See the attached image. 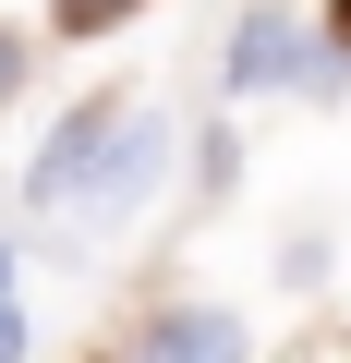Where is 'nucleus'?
Instances as JSON below:
<instances>
[{"label":"nucleus","instance_id":"nucleus-1","mask_svg":"<svg viewBox=\"0 0 351 363\" xmlns=\"http://www.w3.org/2000/svg\"><path fill=\"white\" fill-rule=\"evenodd\" d=\"M121 121H133V97H85V109L37 145V169H25V206H37V218H85V206H97V169H109Z\"/></svg>","mask_w":351,"mask_h":363},{"label":"nucleus","instance_id":"nucleus-2","mask_svg":"<svg viewBox=\"0 0 351 363\" xmlns=\"http://www.w3.org/2000/svg\"><path fill=\"white\" fill-rule=\"evenodd\" d=\"M169 157H182L169 109H145V97H133V121H121V145H109V169H97V206H85L73 230H121V218H133V206L157 194V169H169Z\"/></svg>","mask_w":351,"mask_h":363},{"label":"nucleus","instance_id":"nucleus-3","mask_svg":"<svg viewBox=\"0 0 351 363\" xmlns=\"http://www.w3.org/2000/svg\"><path fill=\"white\" fill-rule=\"evenodd\" d=\"M218 73H230V97H267V85H291V97H303L315 37L291 25V0H255V13L230 25V61H218Z\"/></svg>","mask_w":351,"mask_h":363},{"label":"nucleus","instance_id":"nucleus-9","mask_svg":"<svg viewBox=\"0 0 351 363\" xmlns=\"http://www.w3.org/2000/svg\"><path fill=\"white\" fill-rule=\"evenodd\" d=\"M327 13H339V37H351V0H327Z\"/></svg>","mask_w":351,"mask_h":363},{"label":"nucleus","instance_id":"nucleus-8","mask_svg":"<svg viewBox=\"0 0 351 363\" xmlns=\"http://www.w3.org/2000/svg\"><path fill=\"white\" fill-rule=\"evenodd\" d=\"M25 85V37H0V97H13Z\"/></svg>","mask_w":351,"mask_h":363},{"label":"nucleus","instance_id":"nucleus-6","mask_svg":"<svg viewBox=\"0 0 351 363\" xmlns=\"http://www.w3.org/2000/svg\"><path fill=\"white\" fill-rule=\"evenodd\" d=\"M230 182H243V145L230 133H194V194H230Z\"/></svg>","mask_w":351,"mask_h":363},{"label":"nucleus","instance_id":"nucleus-4","mask_svg":"<svg viewBox=\"0 0 351 363\" xmlns=\"http://www.w3.org/2000/svg\"><path fill=\"white\" fill-rule=\"evenodd\" d=\"M133 363H255V327L230 303H157L145 339H133Z\"/></svg>","mask_w":351,"mask_h":363},{"label":"nucleus","instance_id":"nucleus-7","mask_svg":"<svg viewBox=\"0 0 351 363\" xmlns=\"http://www.w3.org/2000/svg\"><path fill=\"white\" fill-rule=\"evenodd\" d=\"M0 363H25V303H13V242H0Z\"/></svg>","mask_w":351,"mask_h":363},{"label":"nucleus","instance_id":"nucleus-5","mask_svg":"<svg viewBox=\"0 0 351 363\" xmlns=\"http://www.w3.org/2000/svg\"><path fill=\"white\" fill-rule=\"evenodd\" d=\"M133 13H145V0H49L61 37H109V25H133Z\"/></svg>","mask_w":351,"mask_h":363}]
</instances>
